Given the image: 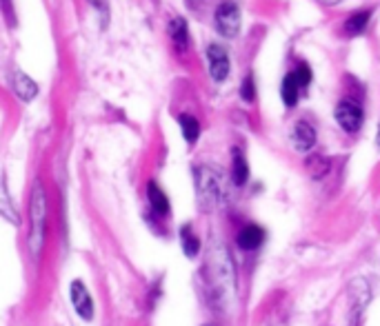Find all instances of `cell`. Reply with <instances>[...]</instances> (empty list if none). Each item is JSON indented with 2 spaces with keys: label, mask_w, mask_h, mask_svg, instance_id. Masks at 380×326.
I'll list each match as a JSON object with an SVG mask.
<instances>
[{
  "label": "cell",
  "mask_w": 380,
  "mask_h": 326,
  "mask_svg": "<svg viewBox=\"0 0 380 326\" xmlns=\"http://www.w3.org/2000/svg\"><path fill=\"white\" fill-rule=\"evenodd\" d=\"M196 189H198V200L205 207H214L222 193V180L211 167L196 169Z\"/></svg>",
  "instance_id": "3"
},
{
  "label": "cell",
  "mask_w": 380,
  "mask_h": 326,
  "mask_svg": "<svg viewBox=\"0 0 380 326\" xmlns=\"http://www.w3.org/2000/svg\"><path fill=\"white\" fill-rule=\"evenodd\" d=\"M240 96H242V100H247V102H251V100L256 98L254 73H247V76H245V80H242V85H240Z\"/></svg>",
  "instance_id": "19"
},
{
  "label": "cell",
  "mask_w": 380,
  "mask_h": 326,
  "mask_svg": "<svg viewBox=\"0 0 380 326\" xmlns=\"http://www.w3.org/2000/svg\"><path fill=\"white\" fill-rule=\"evenodd\" d=\"M349 293H352V298H354L352 300V318H354V322H358L360 313L369 302V286H367L364 279H354V284H352V289H349Z\"/></svg>",
  "instance_id": "11"
},
{
  "label": "cell",
  "mask_w": 380,
  "mask_h": 326,
  "mask_svg": "<svg viewBox=\"0 0 380 326\" xmlns=\"http://www.w3.org/2000/svg\"><path fill=\"white\" fill-rule=\"evenodd\" d=\"M232 176H234V184L238 186H245L249 180V164L245 153L240 149H234V160H232Z\"/></svg>",
  "instance_id": "15"
},
{
  "label": "cell",
  "mask_w": 380,
  "mask_h": 326,
  "mask_svg": "<svg viewBox=\"0 0 380 326\" xmlns=\"http://www.w3.org/2000/svg\"><path fill=\"white\" fill-rule=\"evenodd\" d=\"M69 298H71L76 313L81 315V320H85V322L94 320V300H91V293L87 291V286L81 282V279H73L71 282Z\"/></svg>",
  "instance_id": "7"
},
{
  "label": "cell",
  "mask_w": 380,
  "mask_h": 326,
  "mask_svg": "<svg viewBox=\"0 0 380 326\" xmlns=\"http://www.w3.org/2000/svg\"><path fill=\"white\" fill-rule=\"evenodd\" d=\"M321 3H323V5H329V7H331V5H338V3H343V0H321Z\"/></svg>",
  "instance_id": "23"
},
{
  "label": "cell",
  "mask_w": 380,
  "mask_h": 326,
  "mask_svg": "<svg viewBox=\"0 0 380 326\" xmlns=\"http://www.w3.org/2000/svg\"><path fill=\"white\" fill-rule=\"evenodd\" d=\"M372 9H358V11H354L349 18L345 20V25H343V31L347 36H360L364 29H367V25H369V20H372Z\"/></svg>",
  "instance_id": "13"
},
{
  "label": "cell",
  "mask_w": 380,
  "mask_h": 326,
  "mask_svg": "<svg viewBox=\"0 0 380 326\" xmlns=\"http://www.w3.org/2000/svg\"><path fill=\"white\" fill-rule=\"evenodd\" d=\"M333 118L347 133H356L362 127V109L356 100H340L333 109Z\"/></svg>",
  "instance_id": "5"
},
{
  "label": "cell",
  "mask_w": 380,
  "mask_h": 326,
  "mask_svg": "<svg viewBox=\"0 0 380 326\" xmlns=\"http://www.w3.org/2000/svg\"><path fill=\"white\" fill-rule=\"evenodd\" d=\"M0 215H3L5 220L11 222V224H20V215L11 205V198H9V193L5 189V180L3 178H0Z\"/></svg>",
  "instance_id": "16"
},
{
  "label": "cell",
  "mask_w": 380,
  "mask_h": 326,
  "mask_svg": "<svg viewBox=\"0 0 380 326\" xmlns=\"http://www.w3.org/2000/svg\"><path fill=\"white\" fill-rule=\"evenodd\" d=\"M214 23L220 36L236 38L240 31V7L234 0H222L214 11Z\"/></svg>",
  "instance_id": "4"
},
{
  "label": "cell",
  "mask_w": 380,
  "mask_h": 326,
  "mask_svg": "<svg viewBox=\"0 0 380 326\" xmlns=\"http://www.w3.org/2000/svg\"><path fill=\"white\" fill-rule=\"evenodd\" d=\"M147 198H149L151 211H154L156 215H162V217L170 215V211H172L170 198H167V193L160 189L156 182H149L147 184Z\"/></svg>",
  "instance_id": "12"
},
{
  "label": "cell",
  "mask_w": 380,
  "mask_h": 326,
  "mask_svg": "<svg viewBox=\"0 0 380 326\" xmlns=\"http://www.w3.org/2000/svg\"><path fill=\"white\" fill-rule=\"evenodd\" d=\"M9 87L23 102H29V100H34L38 96V85L27 73H23L18 69L9 73Z\"/></svg>",
  "instance_id": "8"
},
{
  "label": "cell",
  "mask_w": 380,
  "mask_h": 326,
  "mask_svg": "<svg viewBox=\"0 0 380 326\" xmlns=\"http://www.w3.org/2000/svg\"><path fill=\"white\" fill-rule=\"evenodd\" d=\"M167 31H170L172 42L178 47L180 52H185L189 47V25H187V20L185 18H172Z\"/></svg>",
  "instance_id": "14"
},
{
  "label": "cell",
  "mask_w": 380,
  "mask_h": 326,
  "mask_svg": "<svg viewBox=\"0 0 380 326\" xmlns=\"http://www.w3.org/2000/svg\"><path fill=\"white\" fill-rule=\"evenodd\" d=\"M316 138H318V133H316V129L311 127L307 120H298L294 124V129H292V145H294L296 151L307 153L309 149H314Z\"/></svg>",
  "instance_id": "9"
},
{
  "label": "cell",
  "mask_w": 380,
  "mask_h": 326,
  "mask_svg": "<svg viewBox=\"0 0 380 326\" xmlns=\"http://www.w3.org/2000/svg\"><path fill=\"white\" fill-rule=\"evenodd\" d=\"M265 240H267V233L258 224H247L236 236V244L242 248V251H256V248H261L265 244Z\"/></svg>",
  "instance_id": "10"
},
{
  "label": "cell",
  "mask_w": 380,
  "mask_h": 326,
  "mask_svg": "<svg viewBox=\"0 0 380 326\" xmlns=\"http://www.w3.org/2000/svg\"><path fill=\"white\" fill-rule=\"evenodd\" d=\"M89 5H94L102 13L105 23H107V0H89Z\"/></svg>",
  "instance_id": "22"
},
{
  "label": "cell",
  "mask_w": 380,
  "mask_h": 326,
  "mask_svg": "<svg viewBox=\"0 0 380 326\" xmlns=\"http://www.w3.org/2000/svg\"><path fill=\"white\" fill-rule=\"evenodd\" d=\"M47 193L40 180H36L32 198H29V251H32L34 260H40L42 246H44V236H47Z\"/></svg>",
  "instance_id": "1"
},
{
  "label": "cell",
  "mask_w": 380,
  "mask_h": 326,
  "mask_svg": "<svg viewBox=\"0 0 380 326\" xmlns=\"http://www.w3.org/2000/svg\"><path fill=\"white\" fill-rule=\"evenodd\" d=\"M307 167L314 171V178H323V176H327V171H329V162H325L323 155H316V158H311L307 162Z\"/></svg>",
  "instance_id": "20"
},
{
  "label": "cell",
  "mask_w": 380,
  "mask_h": 326,
  "mask_svg": "<svg viewBox=\"0 0 380 326\" xmlns=\"http://www.w3.org/2000/svg\"><path fill=\"white\" fill-rule=\"evenodd\" d=\"M178 124H180L182 138H185L189 145H196V140H198V135H201V122L196 120L194 116L182 114V116L178 118Z\"/></svg>",
  "instance_id": "18"
},
{
  "label": "cell",
  "mask_w": 380,
  "mask_h": 326,
  "mask_svg": "<svg viewBox=\"0 0 380 326\" xmlns=\"http://www.w3.org/2000/svg\"><path fill=\"white\" fill-rule=\"evenodd\" d=\"M309 85H311V69L307 62H298V67L285 76L283 87H280V96H283L285 107H290V109L296 107L300 93L307 91Z\"/></svg>",
  "instance_id": "2"
},
{
  "label": "cell",
  "mask_w": 380,
  "mask_h": 326,
  "mask_svg": "<svg viewBox=\"0 0 380 326\" xmlns=\"http://www.w3.org/2000/svg\"><path fill=\"white\" fill-rule=\"evenodd\" d=\"M378 145H380V127H378Z\"/></svg>",
  "instance_id": "24"
},
{
  "label": "cell",
  "mask_w": 380,
  "mask_h": 326,
  "mask_svg": "<svg viewBox=\"0 0 380 326\" xmlns=\"http://www.w3.org/2000/svg\"><path fill=\"white\" fill-rule=\"evenodd\" d=\"M207 60H209V76L214 83H225L230 76V54L220 44L207 47Z\"/></svg>",
  "instance_id": "6"
},
{
  "label": "cell",
  "mask_w": 380,
  "mask_h": 326,
  "mask_svg": "<svg viewBox=\"0 0 380 326\" xmlns=\"http://www.w3.org/2000/svg\"><path fill=\"white\" fill-rule=\"evenodd\" d=\"M180 244H182V253H185L187 258H196L201 253V240L191 231V227L180 229Z\"/></svg>",
  "instance_id": "17"
},
{
  "label": "cell",
  "mask_w": 380,
  "mask_h": 326,
  "mask_svg": "<svg viewBox=\"0 0 380 326\" xmlns=\"http://www.w3.org/2000/svg\"><path fill=\"white\" fill-rule=\"evenodd\" d=\"M0 9H3V13H5V20H7V25L9 27H13L16 25V20H13V9H11V0H0Z\"/></svg>",
  "instance_id": "21"
}]
</instances>
